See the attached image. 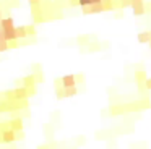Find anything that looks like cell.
<instances>
[{
  "instance_id": "6da1fadb",
  "label": "cell",
  "mask_w": 151,
  "mask_h": 149,
  "mask_svg": "<svg viewBox=\"0 0 151 149\" xmlns=\"http://www.w3.org/2000/svg\"><path fill=\"white\" fill-rule=\"evenodd\" d=\"M2 29L5 32V37H7L8 44L10 42H17L18 41V36H17V26L13 24V18H4L2 19Z\"/></svg>"
},
{
  "instance_id": "7a4b0ae2",
  "label": "cell",
  "mask_w": 151,
  "mask_h": 149,
  "mask_svg": "<svg viewBox=\"0 0 151 149\" xmlns=\"http://www.w3.org/2000/svg\"><path fill=\"white\" fill-rule=\"evenodd\" d=\"M29 97V91L26 87L20 86L17 89H13V100H26Z\"/></svg>"
},
{
  "instance_id": "3957f363",
  "label": "cell",
  "mask_w": 151,
  "mask_h": 149,
  "mask_svg": "<svg viewBox=\"0 0 151 149\" xmlns=\"http://www.w3.org/2000/svg\"><path fill=\"white\" fill-rule=\"evenodd\" d=\"M60 84H62L63 89L76 86V76H75V74H67V76H63L62 80H60Z\"/></svg>"
},
{
  "instance_id": "277c9868",
  "label": "cell",
  "mask_w": 151,
  "mask_h": 149,
  "mask_svg": "<svg viewBox=\"0 0 151 149\" xmlns=\"http://www.w3.org/2000/svg\"><path fill=\"white\" fill-rule=\"evenodd\" d=\"M130 6L133 8L135 15H143V13H145V3H143V0H130Z\"/></svg>"
},
{
  "instance_id": "5b68a950",
  "label": "cell",
  "mask_w": 151,
  "mask_h": 149,
  "mask_svg": "<svg viewBox=\"0 0 151 149\" xmlns=\"http://www.w3.org/2000/svg\"><path fill=\"white\" fill-rule=\"evenodd\" d=\"M15 139H17V131H13V130H5V131H2V141L4 143H13Z\"/></svg>"
},
{
  "instance_id": "8992f818",
  "label": "cell",
  "mask_w": 151,
  "mask_h": 149,
  "mask_svg": "<svg viewBox=\"0 0 151 149\" xmlns=\"http://www.w3.org/2000/svg\"><path fill=\"white\" fill-rule=\"evenodd\" d=\"M104 11V5L102 3H99V5H91V6H85L83 8V13H86V15H89V13H101Z\"/></svg>"
},
{
  "instance_id": "52a82bcc",
  "label": "cell",
  "mask_w": 151,
  "mask_h": 149,
  "mask_svg": "<svg viewBox=\"0 0 151 149\" xmlns=\"http://www.w3.org/2000/svg\"><path fill=\"white\" fill-rule=\"evenodd\" d=\"M8 126H10V130L20 133L21 130H23V122H21V118H15V120H12V122L8 123Z\"/></svg>"
},
{
  "instance_id": "ba28073f",
  "label": "cell",
  "mask_w": 151,
  "mask_h": 149,
  "mask_svg": "<svg viewBox=\"0 0 151 149\" xmlns=\"http://www.w3.org/2000/svg\"><path fill=\"white\" fill-rule=\"evenodd\" d=\"M135 80H137V83L140 84V86H143L145 81H146V74H145V71H137V73H135Z\"/></svg>"
},
{
  "instance_id": "9c48e42d",
  "label": "cell",
  "mask_w": 151,
  "mask_h": 149,
  "mask_svg": "<svg viewBox=\"0 0 151 149\" xmlns=\"http://www.w3.org/2000/svg\"><path fill=\"white\" fill-rule=\"evenodd\" d=\"M76 92H78L76 86H73V87H67V89H65V97H72V96H75Z\"/></svg>"
},
{
  "instance_id": "30bf717a",
  "label": "cell",
  "mask_w": 151,
  "mask_h": 149,
  "mask_svg": "<svg viewBox=\"0 0 151 149\" xmlns=\"http://www.w3.org/2000/svg\"><path fill=\"white\" fill-rule=\"evenodd\" d=\"M78 5L85 8V6H91L93 2H91V0H78Z\"/></svg>"
},
{
  "instance_id": "8fae6325",
  "label": "cell",
  "mask_w": 151,
  "mask_h": 149,
  "mask_svg": "<svg viewBox=\"0 0 151 149\" xmlns=\"http://www.w3.org/2000/svg\"><path fill=\"white\" fill-rule=\"evenodd\" d=\"M145 87H146L148 91L151 89V78H146V81H145Z\"/></svg>"
},
{
  "instance_id": "7c38bea8",
  "label": "cell",
  "mask_w": 151,
  "mask_h": 149,
  "mask_svg": "<svg viewBox=\"0 0 151 149\" xmlns=\"http://www.w3.org/2000/svg\"><path fill=\"white\" fill-rule=\"evenodd\" d=\"M29 3L33 6H39V3H41V0H29Z\"/></svg>"
},
{
  "instance_id": "4fadbf2b",
  "label": "cell",
  "mask_w": 151,
  "mask_h": 149,
  "mask_svg": "<svg viewBox=\"0 0 151 149\" xmlns=\"http://www.w3.org/2000/svg\"><path fill=\"white\" fill-rule=\"evenodd\" d=\"M68 3L72 6H75V5H78V0H68Z\"/></svg>"
},
{
  "instance_id": "5bb4252c",
  "label": "cell",
  "mask_w": 151,
  "mask_h": 149,
  "mask_svg": "<svg viewBox=\"0 0 151 149\" xmlns=\"http://www.w3.org/2000/svg\"><path fill=\"white\" fill-rule=\"evenodd\" d=\"M2 19H4V18H2V10H0V21H2Z\"/></svg>"
},
{
  "instance_id": "9a60e30c",
  "label": "cell",
  "mask_w": 151,
  "mask_h": 149,
  "mask_svg": "<svg viewBox=\"0 0 151 149\" xmlns=\"http://www.w3.org/2000/svg\"><path fill=\"white\" fill-rule=\"evenodd\" d=\"M112 2H120V0H112Z\"/></svg>"
},
{
  "instance_id": "2e32d148",
  "label": "cell",
  "mask_w": 151,
  "mask_h": 149,
  "mask_svg": "<svg viewBox=\"0 0 151 149\" xmlns=\"http://www.w3.org/2000/svg\"><path fill=\"white\" fill-rule=\"evenodd\" d=\"M148 44H150V47H151V41H150V42H148Z\"/></svg>"
}]
</instances>
